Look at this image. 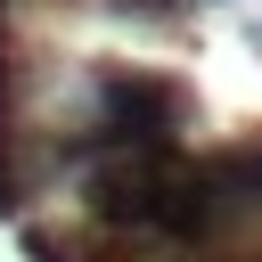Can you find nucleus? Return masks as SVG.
<instances>
[{"mask_svg": "<svg viewBox=\"0 0 262 262\" xmlns=\"http://www.w3.org/2000/svg\"><path fill=\"white\" fill-rule=\"evenodd\" d=\"M90 221L123 237H164V246H213L246 213L221 196V180L188 156H106L90 172Z\"/></svg>", "mask_w": 262, "mask_h": 262, "instance_id": "nucleus-1", "label": "nucleus"}, {"mask_svg": "<svg viewBox=\"0 0 262 262\" xmlns=\"http://www.w3.org/2000/svg\"><path fill=\"white\" fill-rule=\"evenodd\" d=\"M180 123H188V90L164 74H98V139L106 156H180Z\"/></svg>", "mask_w": 262, "mask_h": 262, "instance_id": "nucleus-2", "label": "nucleus"}, {"mask_svg": "<svg viewBox=\"0 0 262 262\" xmlns=\"http://www.w3.org/2000/svg\"><path fill=\"white\" fill-rule=\"evenodd\" d=\"M213 180H221V196L237 205V213H262V139H229V147H213V156H196Z\"/></svg>", "mask_w": 262, "mask_h": 262, "instance_id": "nucleus-3", "label": "nucleus"}, {"mask_svg": "<svg viewBox=\"0 0 262 262\" xmlns=\"http://www.w3.org/2000/svg\"><path fill=\"white\" fill-rule=\"evenodd\" d=\"M123 8H139V16H180L188 0H123Z\"/></svg>", "mask_w": 262, "mask_h": 262, "instance_id": "nucleus-4", "label": "nucleus"}, {"mask_svg": "<svg viewBox=\"0 0 262 262\" xmlns=\"http://www.w3.org/2000/svg\"><path fill=\"white\" fill-rule=\"evenodd\" d=\"M246 41H254V49H262V16H254V25H246Z\"/></svg>", "mask_w": 262, "mask_h": 262, "instance_id": "nucleus-5", "label": "nucleus"}]
</instances>
